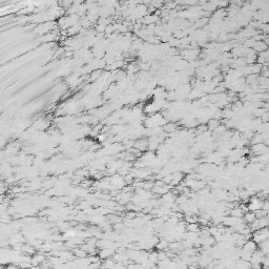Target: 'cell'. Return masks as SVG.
Here are the masks:
<instances>
[{
  "label": "cell",
  "mask_w": 269,
  "mask_h": 269,
  "mask_svg": "<svg viewBox=\"0 0 269 269\" xmlns=\"http://www.w3.org/2000/svg\"><path fill=\"white\" fill-rule=\"evenodd\" d=\"M268 237H269V232H268L267 227H263V228H260V229H257V230L252 231L251 240L258 244V243L262 242L263 240L268 239Z\"/></svg>",
  "instance_id": "cell-1"
},
{
  "label": "cell",
  "mask_w": 269,
  "mask_h": 269,
  "mask_svg": "<svg viewBox=\"0 0 269 269\" xmlns=\"http://www.w3.org/2000/svg\"><path fill=\"white\" fill-rule=\"evenodd\" d=\"M251 151L255 153V155H263V153H268V146L265 143H255L251 146Z\"/></svg>",
  "instance_id": "cell-2"
},
{
  "label": "cell",
  "mask_w": 269,
  "mask_h": 269,
  "mask_svg": "<svg viewBox=\"0 0 269 269\" xmlns=\"http://www.w3.org/2000/svg\"><path fill=\"white\" fill-rule=\"evenodd\" d=\"M243 250H245V251H248V252H253L254 250L258 249V244L255 242H253L251 239L250 240H247L246 242L244 243V245H243L242 247Z\"/></svg>",
  "instance_id": "cell-3"
},
{
  "label": "cell",
  "mask_w": 269,
  "mask_h": 269,
  "mask_svg": "<svg viewBox=\"0 0 269 269\" xmlns=\"http://www.w3.org/2000/svg\"><path fill=\"white\" fill-rule=\"evenodd\" d=\"M134 147L138 148L139 150L143 151V150H146L148 147V141L146 139H139L138 141H136L135 144H134Z\"/></svg>",
  "instance_id": "cell-4"
},
{
  "label": "cell",
  "mask_w": 269,
  "mask_h": 269,
  "mask_svg": "<svg viewBox=\"0 0 269 269\" xmlns=\"http://www.w3.org/2000/svg\"><path fill=\"white\" fill-rule=\"evenodd\" d=\"M258 247L260 248V250L264 253V254L268 255V252H269V241H268V239L263 240L262 242L258 243Z\"/></svg>",
  "instance_id": "cell-5"
},
{
  "label": "cell",
  "mask_w": 269,
  "mask_h": 269,
  "mask_svg": "<svg viewBox=\"0 0 269 269\" xmlns=\"http://www.w3.org/2000/svg\"><path fill=\"white\" fill-rule=\"evenodd\" d=\"M243 220H244V222L245 223H247V224H250V223H252L253 221L255 220V215H254V212H253V211H246V213H245V215H243Z\"/></svg>",
  "instance_id": "cell-6"
},
{
  "label": "cell",
  "mask_w": 269,
  "mask_h": 269,
  "mask_svg": "<svg viewBox=\"0 0 269 269\" xmlns=\"http://www.w3.org/2000/svg\"><path fill=\"white\" fill-rule=\"evenodd\" d=\"M186 229L188 231L199 232L201 228H200V225L198 224V222H195V223H188V224H186Z\"/></svg>",
  "instance_id": "cell-7"
},
{
  "label": "cell",
  "mask_w": 269,
  "mask_h": 269,
  "mask_svg": "<svg viewBox=\"0 0 269 269\" xmlns=\"http://www.w3.org/2000/svg\"><path fill=\"white\" fill-rule=\"evenodd\" d=\"M229 215L232 216H237V218H242L243 215H244V211L242 210V208L236 207L233 209H230V213Z\"/></svg>",
  "instance_id": "cell-8"
},
{
  "label": "cell",
  "mask_w": 269,
  "mask_h": 269,
  "mask_svg": "<svg viewBox=\"0 0 269 269\" xmlns=\"http://www.w3.org/2000/svg\"><path fill=\"white\" fill-rule=\"evenodd\" d=\"M168 245H169V242L168 241H166L165 239H162L160 242L157 243L156 246H157V248H158V249H160V250H165V249H167V248H168Z\"/></svg>",
  "instance_id": "cell-9"
}]
</instances>
